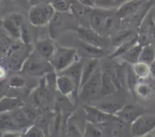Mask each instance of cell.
<instances>
[{
    "label": "cell",
    "instance_id": "46",
    "mask_svg": "<svg viewBox=\"0 0 155 137\" xmlns=\"http://www.w3.org/2000/svg\"><path fill=\"white\" fill-rule=\"evenodd\" d=\"M68 1H69L71 4H74V3L78 2V1H77V0H68Z\"/></svg>",
    "mask_w": 155,
    "mask_h": 137
},
{
    "label": "cell",
    "instance_id": "47",
    "mask_svg": "<svg viewBox=\"0 0 155 137\" xmlns=\"http://www.w3.org/2000/svg\"><path fill=\"white\" fill-rule=\"evenodd\" d=\"M0 2H1V0H0Z\"/></svg>",
    "mask_w": 155,
    "mask_h": 137
},
{
    "label": "cell",
    "instance_id": "21",
    "mask_svg": "<svg viewBox=\"0 0 155 137\" xmlns=\"http://www.w3.org/2000/svg\"><path fill=\"white\" fill-rule=\"evenodd\" d=\"M86 59L87 60H86V62H83V70H82L81 83H80V89L86 82V81L93 75L94 72L97 69V68L99 66L98 59Z\"/></svg>",
    "mask_w": 155,
    "mask_h": 137
},
{
    "label": "cell",
    "instance_id": "10",
    "mask_svg": "<svg viewBox=\"0 0 155 137\" xmlns=\"http://www.w3.org/2000/svg\"><path fill=\"white\" fill-rule=\"evenodd\" d=\"M29 47L26 49L21 47V45H14L12 47L11 52L8 55V64L10 69L13 70H19L22 69L24 62L30 54V51H28Z\"/></svg>",
    "mask_w": 155,
    "mask_h": 137
},
{
    "label": "cell",
    "instance_id": "37",
    "mask_svg": "<svg viewBox=\"0 0 155 137\" xmlns=\"http://www.w3.org/2000/svg\"><path fill=\"white\" fill-rule=\"evenodd\" d=\"M148 36H149L150 44L155 48V22L152 15L151 17L148 26Z\"/></svg>",
    "mask_w": 155,
    "mask_h": 137
},
{
    "label": "cell",
    "instance_id": "14",
    "mask_svg": "<svg viewBox=\"0 0 155 137\" xmlns=\"http://www.w3.org/2000/svg\"><path fill=\"white\" fill-rule=\"evenodd\" d=\"M78 49L77 53L78 55L84 57V58L89 59H98L107 55V49L98 48L94 45L86 43L82 40L79 39Z\"/></svg>",
    "mask_w": 155,
    "mask_h": 137
},
{
    "label": "cell",
    "instance_id": "25",
    "mask_svg": "<svg viewBox=\"0 0 155 137\" xmlns=\"http://www.w3.org/2000/svg\"><path fill=\"white\" fill-rule=\"evenodd\" d=\"M104 132L102 124L92 123L88 121L85 123L84 129H83V136L87 137H101L104 136Z\"/></svg>",
    "mask_w": 155,
    "mask_h": 137
},
{
    "label": "cell",
    "instance_id": "42",
    "mask_svg": "<svg viewBox=\"0 0 155 137\" xmlns=\"http://www.w3.org/2000/svg\"><path fill=\"white\" fill-rule=\"evenodd\" d=\"M150 70H151V75L155 78V60L150 65Z\"/></svg>",
    "mask_w": 155,
    "mask_h": 137
},
{
    "label": "cell",
    "instance_id": "33",
    "mask_svg": "<svg viewBox=\"0 0 155 137\" xmlns=\"http://www.w3.org/2000/svg\"><path fill=\"white\" fill-rule=\"evenodd\" d=\"M24 136L27 137H43L45 136V132L43 129L39 126L33 124L28 127L24 132Z\"/></svg>",
    "mask_w": 155,
    "mask_h": 137
},
{
    "label": "cell",
    "instance_id": "2",
    "mask_svg": "<svg viewBox=\"0 0 155 137\" xmlns=\"http://www.w3.org/2000/svg\"><path fill=\"white\" fill-rule=\"evenodd\" d=\"M101 85L102 69L98 66L93 75L80 87L78 92V97L83 102H87L98 100L101 96Z\"/></svg>",
    "mask_w": 155,
    "mask_h": 137
},
{
    "label": "cell",
    "instance_id": "7",
    "mask_svg": "<svg viewBox=\"0 0 155 137\" xmlns=\"http://www.w3.org/2000/svg\"><path fill=\"white\" fill-rule=\"evenodd\" d=\"M133 136H146L155 129V114L145 112L139 116L131 124Z\"/></svg>",
    "mask_w": 155,
    "mask_h": 137
},
{
    "label": "cell",
    "instance_id": "8",
    "mask_svg": "<svg viewBox=\"0 0 155 137\" xmlns=\"http://www.w3.org/2000/svg\"><path fill=\"white\" fill-rule=\"evenodd\" d=\"M155 3V0H147L143 6L136 13L125 19L121 20L120 29H127V30H138L142 23L146 17L147 15L151 11V8Z\"/></svg>",
    "mask_w": 155,
    "mask_h": 137
},
{
    "label": "cell",
    "instance_id": "41",
    "mask_svg": "<svg viewBox=\"0 0 155 137\" xmlns=\"http://www.w3.org/2000/svg\"><path fill=\"white\" fill-rule=\"evenodd\" d=\"M51 0H30V4L31 5L39 4H46V3H51Z\"/></svg>",
    "mask_w": 155,
    "mask_h": 137
},
{
    "label": "cell",
    "instance_id": "22",
    "mask_svg": "<svg viewBox=\"0 0 155 137\" xmlns=\"http://www.w3.org/2000/svg\"><path fill=\"white\" fill-rule=\"evenodd\" d=\"M117 91L116 85L111 78L110 70L102 71V85H101V96H110Z\"/></svg>",
    "mask_w": 155,
    "mask_h": 137
},
{
    "label": "cell",
    "instance_id": "11",
    "mask_svg": "<svg viewBox=\"0 0 155 137\" xmlns=\"http://www.w3.org/2000/svg\"><path fill=\"white\" fill-rule=\"evenodd\" d=\"M24 18L20 13H12L9 14L3 21L5 30L14 39H21V32Z\"/></svg>",
    "mask_w": 155,
    "mask_h": 137
},
{
    "label": "cell",
    "instance_id": "17",
    "mask_svg": "<svg viewBox=\"0 0 155 137\" xmlns=\"http://www.w3.org/2000/svg\"><path fill=\"white\" fill-rule=\"evenodd\" d=\"M93 8L84 5L80 2L72 4L71 12L78 21L80 26L89 27L90 14Z\"/></svg>",
    "mask_w": 155,
    "mask_h": 137
},
{
    "label": "cell",
    "instance_id": "34",
    "mask_svg": "<svg viewBox=\"0 0 155 137\" xmlns=\"http://www.w3.org/2000/svg\"><path fill=\"white\" fill-rule=\"evenodd\" d=\"M10 87L15 88H21L25 85V80L19 75H13L8 81Z\"/></svg>",
    "mask_w": 155,
    "mask_h": 137
},
{
    "label": "cell",
    "instance_id": "5",
    "mask_svg": "<svg viewBox=\"0 0 155 137\" xmlns=\"http://www.w3.org/2000/svg\"><path fill=\"white\" fill-rule=\"evenodd\" d=\"M55 11L51 3L34 5L29 10L28 19L31 25L43 26L48 25Z\"/></svg>",
    "mask_w": 155,
    "mask_h": 137
},
{
    "label": "cell",
    "instance_id": "19",
    "mask_svg": "<svg viewBox=\"0 0 155 137\" xmlns=\"http://www.w3.org/2000/svg\"><path fill=\"white\" fill-rule=\"evenodd\" d=\"M133 93L140 99H148L154 95V87L151 83L140 79L135 86Z\"/></svg>",
    "mask_w": 155,
    "mask_h": 137
},
{
    "label": "cell",
    "instance_id": "29",
    "mask_svg": "<svg viewBox=\"0 0 155 137\" xmlns=\"http://www.w3.org/2000/svg\"><path fill=\"white\" fill-rule=\"evenodd\" d=\"M132 69L136 76L141 80H145L151 75L150 66L142 62L139 61L135 64L132 65Z\"/></svg>",
    "mask_w": 155,
    "mask_h": 137
},
{
    "label": "cell",
    "instance_id": "30",
    "mask_svg": "<svg viewBox=\"0 0 155 137\" xmlns=\"http://www.w3.org/2000/svg\"><path fill=\"white\" fill-rule=\"evenodd\" d=\"M22 102L18 99H5L0 102V111L7 109H15L22 105Z\"/></svg>",
    "mask_w": 155,
    "mask_h": 137
},
{
    "label": "cell",
    "instance_id": "44",
    "mask_svg": "<svg viewBox=\"0 0 155 137\" xmlns=\"http://www.w3.org/2000/svg\"><path fill=\"white\" fill-rule=\"evenodd\" d=\"M113 1H114V3L115 6H116L117 8L120 5H122L123 3H124L126 1H127V0H113Z\"/></svg>",
    "mask_w": 155,
    "mask_h": 137
},
{
    "label": "cell",
    "instance_id": "39",
    "mask_svg": "<svg viewBox=\"0 0 155 137\" xmlns=\"http://www.w3.org/2000/svg\"><path fill=\"white\" fill-rule=\"evenodd\" d=\"M8 86V83L6 81H5V80L0 81V99L4 96L6 90H7V87Z\"/></svg>",
    "mask_w": 155,
    "mask_h": 137
},
{
    "label": "cell",
    "instance_id": "1",
    "mask_svg": "<svg viewBox=\"0 0 155 137\" xmlns=\"http://www.w3.org/2000/svg\"><path fill=\"white\" fill-rule=\"evenodd\" d=\"M48 33L51 39H58L61 34L67 31L77 32L80 27L78 21L71 11H55L48 23Z\"/></svg>",
    "mask_w": 155,
    "mask_h": 137
},
{
    "label": "cell",
    "instance_id": "9",
    "mask_svg": "<svg viewBox=\"0 0 155 137\" xmlns=\"http://www.w3.org/2000/svg\"><path fill=\"white\" fill-rule=\"evenodd\" d=\"M145 112V109L141 105L137 104H129L121 107L114 115L127 124L131 125L139 116Z\"/></svg>",
    "mask_w": 155,
    "mask_h": 137
},
{
    "label": "cell",
    "instance_id": "18",
    "mask_svg": "<svg viewBox=\"0 0 155 137\" xmlns=\"http://www.w3.org/2000/svg\"><path fill=\"white\" fill-rule=\"evenodd\" d=\"M53 39H43L39 40L36 44L35 46V51L44 57L46 60H49L51 58V56L54 53L56 49L55 45L54 42H52Z\"/></svg>",
    "mask_w": 155,
    "mask_h": 137
},
{
    "label": "cell",
    "instance_id": "20",
    "mask_svg": "<svg viewBox=\"0 0 155 137\" xmlns=\"http://www.w3.org/2000/svg\"><path fill=\"white\" fill-rule=\"evenodd\" d=\"M83 65V60H76L71 66H70L66 69L60 72V73H64L69 75L74 80L76 85H77V89H78V92L80 87V83H81Z\"/></svg>",
    "mask_w": 155,
    "mask_h": 137
},
{
    "label": "cell",
    "instance_id": "27",
    "mask_svg": "<svg viewBox=\"0 0 155 137\" xmlns=\"http://www.w3.org/2000/svg\"><path fill=\"white\" fill-rule=\"evenodd\" d=\"M0 129H5L8 131L20 130L11 111L0 114Z\"/></svg>",
    "mask_w": 155,
    "mask_h": 137
},
{
    "label": "cell",
    "instance_id": "26",
    "mask_svg": "<svg viewBox=\"0 0 155 137\" xmlns=\"http://www.w3.org/2000/svg\"><path fill=\"white\" fill-rule=\"evenodd\" d=\"M142 47L139 43L136 44L134 46L132 47L126 54L122 56V59L125 63H128L130 65H133L139 62V57H140L141 51H142Z\"/></svg>",
    "mask_w": 155,
    "mask_h": 137
},
{
    "label": "cell",
    "instance_id": "38",
    "mask_svg": "<svg viewBox=\"0 0 155 137\" xmlns=\"http://www.w3.org/2000/svg\"><path fill=\"white\" fill-rule=\"evenodd\" d=\"M11 40L6 36L0 34V51H5L10 46Z\"/></svg>",
    "mask_w": 155,
    "mask_h": 137
},
{
    "label": "cell",
    "instance_id": "24",
    "mask_svg": "<svg viewBox=\"0 0 155 137\" xmlns=\"http://www.w3.org/2000/svg\"><path fill=\"white\" fill-rule=\"evenodd\" d=\"M137 43L138 35L137 36H133V38L128 39V40H127L126 42H123L120 45H118L117 47H116L115 51H114L111 54H109L108 57L110 59H115L117 58V57H121L124 54H126L132 47L134 46V45Z\"/></svg>",
    "mask_w": 155,
    "mask_h": 137
},
{
    "label": "cell",
    "instance_id": "40",
    "mask_svg": "<svg viewBox=\"0 0 155 137\" xmlns=\"http://www.w3.org/2000/svg\"><path fill=\"white\" fill-rule=\"evenodd\" d=\"M78 2L81 3V4L84 5L89 6V7L95 8V3H94L93 0H77Z\"/></svg>",
    "mask_w": 155,
    "mask_h": 137
},
{
    "label": "cell",
    "instance_id": "13",
    "mask_svg": "<svg viewBox=\"0 0 155 137\" xmlns=\"http://www.w3.org/2000/svg\"><path fill=\"white\" fill-rule=\"evenodd\" d=\"M83 109L86 112V119L88 121L98 123V124H104V123H108L113 119L114 116V114L104 112V111L98 108L96 105H85L83 106Z\"/></svg>",
    "mask_w": 155,
    "mask_h": 137
},
{
    "label": "cell",
    "instance_id": "4",
    "mask_svg": "<svg viewBox=\"0 0 155 137\" xmlns=\"http://www.w3.org/2000/svg\"><path fill=\"white\" fill-rule=\"evenodd\" d=\"M77 49L68 47L57 46L49 62L54 71L62 72L73 64L78 57Z\"/></svg>",
    "mask_w": 155,
    "mask_h": 137
},
{
    "label": "cell",
    "instance_id": "32",
    "mask_svg": "<svg viewBox=\"0 0 155 137\" xmlns=\"http://www.w3.org/2000/svg\"><path fill=\"white\" fill-rule=\"evenodd\" d=\"M98 108L104 111V112L110 114H114V115L115 113L121 108V105H118L116 102H104L98 104L96 105Z\"/></svg>",
    "mask_w": 155,
    "mask_h": 137
},
{
    "label": "cell",
    "instance_id": "31",
    "mask_svg": "<svg viewBox=\"0 0 155 137\" xmlns=\"http://www.w3.org/2000/svg\"><path fill=\"white\" fill-rule=\"evenodd\" d=\"M51 5L53 6L54 11L58 12L71 11L72 5L68 0H51Z\"/></svg>",
    "mask_w": 155,
    "mask_h": 137
},
{
    "label": "cell",
    "instance_id": "3",
    "mask_svg": "<svg viewBox=\"0 0 155 137\" xmlns=\"http://www.w3.org/2000/svg\"><path fill=\"white\" fill-rule=\"evenodd\" d=\"M22 71L31 77H42L54 72L49 60L33 51L22 66Z\"/></svg>",
    "mask_w": 155,
    "mask_h": 137
},
{
    "label": "cell",
    "instance_id": "12",
    "mask_svg": "<svg viewBox=\"0 0 155 137\" xmlns=\"http://www.w3.org/2000/svg\"><path fill=\"white\" fill-rule=\"evenodd\" d=\"M115 10H114V9L102 8H93L92 13L90 14L89 27L92 30H93L94 31L101 34V32L102 30L106 20L108 17L109 15L111 14L113 12L115 11Z\"/></svg>",
    "mask_w": 155,
    "mask_h": 137
},
{
    "label": "cell",
    "instance_id": "28",
    "mask_svg": "<svg viewBox=\"0 0 155 137\" xmlns=\"http://www.w3.org/2000/svg\"><path fill=\"white\" fill-rule=\"evenodd\" d=\"M155 60V48L152 45H148L142 47L141 51L139 62H142L148 65H151Z\"/></svg>",
    "mask_w": 155,
    "mask_h": 137
},
{
    "label": "cell",
    "instance_id": "36",
    "mask_svg": "<svg viewBox=\"0 0 155 137\" xmlns=\"http://www.w3.org/2000/svg\"><path fill=\"white\" fill-rule=\"evenodd\" d=\"M21 41L24 44L27 45H30V42H31V39H30V35L29 33V30L27 26H26L25 23L23 24L22 28H21Z\"/></svg>",
    "mask_w": 155,
    "mask_h": 137
},
{
    "label": "cell",
    "instance_id": "35",
    "mask_svg": "<svg viewBox=\"0 0 155 137\" xmlns=\"http://www.w3.org/2000/svg\"><path fill=\"white\" fill-rule=\"evenodd\" d=\"M66 134L67 135H70V136H81V135H83V133L80 131V128L77 125L74 124V123H71L68 124Z\"/></svg>",
    "mask_w": 155,
    "mask_h": 137
},
{
    "label": "cell",
    "instance_id": "43",
    "mask_svg": "<svg viewBox=\"0 0 155 137\" xmlns=\"http://www.w3.org/2000/svg\"><path fill=\"white\" fill-rule=\"evenodd\" d=\"M11 1L20 5H25L27 4V3H29V4H30V0H11Z\"/></svg>",
    "mask_w": 155,
    "mask_h": 137
},
{
    "label": "cell",
    "instance_id": "45",
    "mask_svg": "<svg viewBox=\"0 0 155 137\" xmlns=\"http://www.w3.org/2000/svg\"><path fill=\"white\" fill-rule=\"evenodd\" d=\"M4 70H3L2 69L1 67H0V78H2V77H3V75H4Z\"/></svg>",
    "mask_w": 155,
    "mask_h": 137
},
{
    "label": "cell",
    "instance_id": "6",
    "mask_svg": "<svg viewBox=\"0 0 155 137\" xmlns=\"http://www.w3.org/2000/svg\"><path fill=\"white\" fill-rule=\"evenodd\" d=\"M79 39L86 43L98 48L107 49L111 45V39L110 37L101 36L97 32L94 31L90 27L80 26L77 31Z\"/></svg>",
    "mask_w": 155,
    "mask_h": 137
},
{
    "label": "cell",
    "instance_id": "16",
    "mask_svg": "<svg viewBox=\"0 0 155 137\" xmlns=\"http://www.w3.org/2000/svg\"><path fill=\"white\" fill-rule=\"evenodd\" d=\"M55 85L58 91L64 96H68L75 93L78 96V89L74 80L64 73H60L55 78Z\"/></svg>",
    "mask_w": 155,
    "mask_h": 137
},
{
    "label": "cell",
    "instance_id": "15",
    "mask_svg": "<svg viewBox=\"0 0 155 137\" xmlns=\"http://www.w3.org/2000/svg\"><path fill=\"white\" fill-rule=\"evenodd\" d=\"M146 1L147 0H127L116 9L115 14L119 19H125L136 13L145 5Z\"/></svg>",
    "mask_w": 155,
    "mask_h": 137
},
{
    "label": "cell",
    "instance_id": "23",
    "mask_svg": "<svg viewBox=\"0 0 155 137\" xmlns=\"http://www.w3.org/2000/svg\"><path fill=\"white\" fill-rule=\"evenodd\" d=\"M11 113H12V116H13L14 119H15V122H16L17 125L20 129H24V128L27 129L31 125H33L32 124L33 120L29 118L27 114L24 111V108H20L19 107V108L12 110Z\"/></svg>",
    "mask_w": 155,
    "mask_h": 137
}]
</instances>
